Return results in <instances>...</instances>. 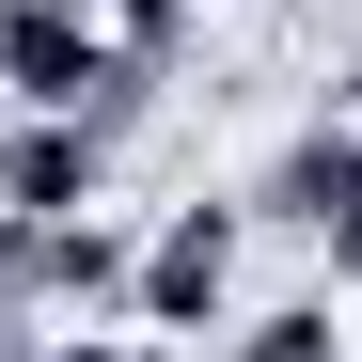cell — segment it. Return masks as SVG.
Returning a JSON list of instances; mask_svg holds the SVG:
<instances>
[{
    "label": "cell",
    "instance_id": "cell-1",
    "mask_svg": "<svg viewBox=\"0 0 362 362\" xmlns=\"http://www.w3.org/2000/svg\"><path fill=\"white\" fill-rule=\"evenodd\" d=\"M236 252H252V236H236L221 205H173L142 252H127V299H142V331H205L221 299H236Z\"/></svg>",
    "mask_w": 362,
    "mask_h": 362
},
{
    "label": "cell",
    "instance_id": "cell-2",
    "mask_svg": "<svg viewBox=\"0 0 362 362\" xmlns=\"http://www.w3.org/2000/svg\"><path fill=\"white\" fill-rule=\"evenodd\" d=\"M221 362H346V331H331V299H268V315H236Z\"/></svg>",
    "mask_w": 362,
    "mask_h": 362
}]
</instances>
